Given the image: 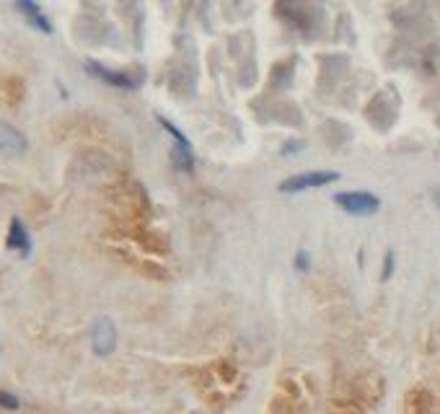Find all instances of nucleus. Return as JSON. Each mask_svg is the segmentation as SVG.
Returning a JSON list of instances; mask_svg holds the SVG:
<instances>
[{
    "label": "nucleus",
    "instance_id": "nucleus-1",
    "mask_svg": "<svg viewBox=\"0 0 440 414\" xmlns=\"http://www.w3.org/2000/svg\"><path fill=\"white\" fill-rule=\"evenodd\" d=\"M334 202L340 205L345 212L360 215V218L376 215V212L381 210V200L370 192H340V194H334Z\"/></svg>",
    "mask_w": 440,
    "mask_h": 414
},
{
    "label": "nucleus",
    "instance_id": "nucleus-2",
    "mask_svg": "<svg viewBox=\"0 0 440 414\" xmlns=\"http://www.w3.org/2000/svg\"><path fill=\"white\" fill-rule=\"evenodd\" d=\"M337 179H340L337 171H308V174H298V176L285 179L283 184H280V192L285 194L306 192V189H316V186L331 184V182H337Z\"/></svg>",
    "mask_w": 440,
    "mask_h": 414
},
{
    "label": "nucleus",
    "instance_id": "nucleus-3",
    "mask_svg": "<svg viewBox=\"0 0 440 414\" xmlns=\"http://www.w3.org/2000/svg\"><path fill=\"white\" fill-rule=\"evenodd\" d=\"M91 347L93 352L99 355V358H107V355H111L114 352V347H117V326H114V321L111 319H107V316H101V319H96L91 326Z\"/></svg>",
    "mask_w": 440,
    "mask_h": 414
},
{
    "label": "nucleus",
    "instance_id": "nucleus-4",
    "mask_svg": "<svg viewBox=\"0 0 440 414\" xmlns=\"http://www.w3.org/2000/svg\"><path fill=\"white\" fill-rule=\"evenodd\" d=\"M86 73L96 75L99 81L109 83V86H114V88H125V91H135V88L140 86L138 78H132V75H127V73L109 70V67H104V65L93 63V60H88V63H86Z\"/></svg>",
    "mask_w": 440,
    "mask_h": 414
},
{
    "label": "nucleus",
    "instance_id": "nucleus-5",
    "mask_svg": "<svg viewBox=\"0 0 440 414\" xmlns=\"http://www.w3.org/2000/svg\"><path fill=\"white\" fill-rule=\"evenodd\" d=\"M158 122H161V127H164L166 132H168V135H171V138L176 140V161H179V168L189 174V171L194 168V166H192L194 158H192V145H189V140H187V135H184V132H182L179 127H174V125H171V122L166 120V117H158Z\"/></svg>",
    "mask_w": 440,
    "mask_h": 414
},
{
    "label": "nucleus",
    "instance_id": "nucleus-6",
    "mask_svg": "<svg viewBox=\"0 0 440 414\" xmlns=\"http://www.w3.org/2000/svg\"><path fill=\"white\" fill-rule=\"evenodd\" d=\"M26 138L16 127H10L6 122H0V156H19L26 150Z\"/></svg>",
    "mask_w": 440,
    "mask_h": 414
},
{
    "label": "nucleus",
    "instance_id": "nucleus-7",
    "mask_svg": "<svg viewBox=\"0 0 440 414\" xmlns=\"http://www.w3.org/2000/svg\"><path fill=\"white\" fill-rule=\"evenodd\" d=\"M404 409H407V414H430L432 412V394L422 386L412 388V391L407 394V399H404Z\"/></svg>",
    "mask_w": 440,
    "mask_h": 414
},
{
    "label": "nucleus",
    "instance_id": "nucleus-8",
    "mask_svg": "<svg viewBox=\"0 0 440 414\" xmlns=\"http://www.w3.org/2000/svg\"><path fill=\"white\" fill-rule=\"evenodd\" d=\"M6 244H8V248L19 251L21 257H29V254H31V239H29L26 228H24V223H21L19 218L10 221V230H8Z\"/></svg>",
    "mask_w": 440,
    "mask_h": 414
},
{
    "label": "nucleus",
    "instance_id": "nucleus-9",
    "mask_svg": "<svg viewBox=\"0 0 440 414\" xmlns=\"http://www.w3.org/2000/svg\"><path fill=\"white\" fill-rule=\"evenodd\" d=\"M16 10H21L24 16H26L29 26H34L37 31H42V34H52V24H49V19H47L45 13H42V8H39L37 3H16Z\"/></svg>",
    "mask_w": 440,
    "mask_h": 414
},
{
    "label": "nucleus",
    "instance_id": "nucleus-10",
    "mask_svg": "<svg viewBox=\"0 0 440 414\" xmlns=\"http://www.w3.org/2000/svg\"><path fill=\"white\" fill-rule=\"evenodd\" d=\"M0 406L3 409H19V399L13 394H8V391H0Z\"/></svg>",
    "mask_w": 440,
    "mask_h": 414
},
{
    "label": "nucleus",
    "instance_id": "nucleus-11",
    "mask_svg": "<svg viewBox=\"0 0 440 414\" xmlns=\"http://www.w3.org/2000/svg\"><path fill=\"white\" fill-rule=\"evenodd\" d=\"M295 267L301 269V272H306V269L311 267V257H308V251H306V248H301V251L295 254Z\"/></svg>",
    "mask_w": 440,
    "mask_h": 414
},
{
    "label": "nucleus",
    "instance_id": "nucleus-12",
    "mask_svg": "<svg viewBox=\"0 0 440 414\" xmlns=\"http://www.w3.org/2000/svg\"><path fill=\"white\" fill-rule=\"evenodd\" d=\"M394 275V251H388L386 254V262H384V275H381V280H388V277Z\"/></svg>",
    "mask_w": 440,
    "mask_h": 414
},
{
    "label": "nucleus",
    "instance_id": "nucleus-13",
    "mask_svg": "<svg viewBox=\"0 0 440 414\" xmlns=\"http://www.w3.org/2000/svg\"><path fill=\"white\" fill-rule=\"evenodd\" d=\"M334 414H363V412H360V406H358V404H352V406H349V404H342Z\"/></svg>",
    "mask_w": 440,
    "mask_h": 414
},
{
    "label": "nucleus",
    "instance_id": "nucleus-14",
    "mask_svg": "<svg viewBox=\"0 0 440 414\" xmlns=\"http://www.w3.org/2000/svg\"><path fill=\"white\" fill-rule=\"evenodd\" d=\"M432 200H435V205L440 207V189H435V194H432Z\"/></svg>",
    "mask_w": 440,
    "mask_h": 414
}]
</instances>
